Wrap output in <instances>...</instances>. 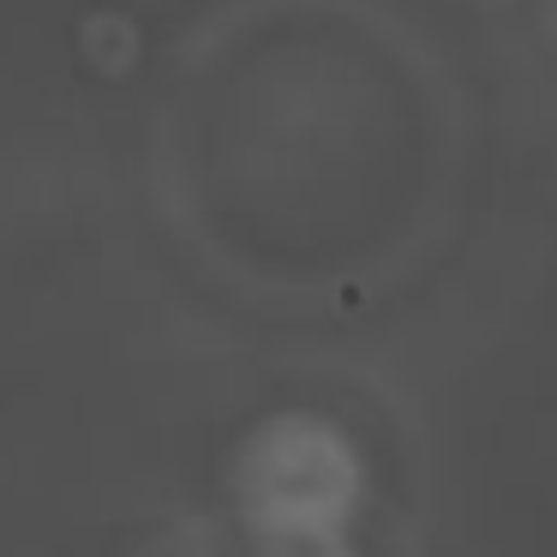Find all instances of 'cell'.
Returning <instances> with one entry per match:
<instances>
[{"label":"cell","instance_id":"1","mask_svg":"<svg viewBox=\"0 0 557 557\" xmlns=\"http://www.w3.org/2000/svg\"><path fill=\"white\" fill-rule=\"evenodd\" d=\"M300 557H336V552H300Z\"/></svg>","mask_w":557,"mask_h":557}]
</instances>
